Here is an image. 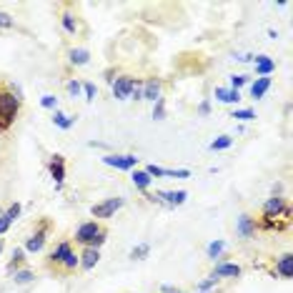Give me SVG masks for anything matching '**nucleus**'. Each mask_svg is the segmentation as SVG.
I'll return each mask as SVG.
<instances>
[{"label": "nucleus", "instance_id": "obj_19", "mask_svg": "<svg viewBox=\"0 0 293 293\" xmlns=\"http://www.w3.org/2000/svg\"><path fill=\"white\" fill-rule=\"evenodd\" d=\"M130 180H133V185H136V188H141V191H148V185L153 183V178L148 176L146 171H138V168H133V171H130Z\"/></svg>", "mask_w": 293, "mask_h": 293}, {"label": "nucleus", "instance_id": "obj_34", "mask_svg": "<svg viewBox=\"0 0 293 293\" xmlns=\"http://www.w3.org/2000/svg\"><path fill=\"white\" fill-rule=\"evenodd\" d=\"M246 83H248V75H243V73L231 75V88L233 90H241V86H246Z\"/></svg>", "mask_w": 293, "mask_h": 293}, {"label": "nucleus", "instance_id": "obj_39", "mask_svg": "<svg viewBox=\"0 0 293 293\" xmlns=\"http://www.w3.org/2000/svg\"><path fill=\"white\" fill-rule=\"evenodd\" d=\"M103 243H105V231H100V233L95 235V238H93V243H90L88 248H100Z\"/></svg>", "mask_w": 293, "mask_h": 293}, {"label": "nucleus", "instance_id": "obj_12", "mask_svg": "<svg viewBox=\"0 0 293 293\" xmlns=\"http://www.w3.org/2000/svg\"><path fill=\"white\" fill-rule=\"evenodd\" d=\"M253 70L258 73V78H268L276 70V60L271 56H256L253 58Z\"/></svg>", "mask_w": 293, "mask_h": 293}, {"label": "nucleus", "instance_id": "obj_18", "mask_svg": "<svg viewBox=\"0 0 293 293\" xmlns=\"http://www.w3.org/2000/svg\"><path fill=\"white\" fill-rule=\"evenodd\" d=\"M268 88H271V78H256L253 83H251V98H263L265 93H268Z\"/></svg>", "mask_w": 293, "mask_h": 293}, {"label": "nucleus", "instance_id": "obj_20", "mask_svg": "<svg viewBox=\"0 0 293 293\" xmlns=\"http://www.w3.org/2000/svg\"><path fill=\"white\" fill-rule=\"evenodd\" d=\"M68 60H70L73 65H88L90 53L86 48H70V50H68Z\"/></svg>", "mask_w": 293, "mask_h": 293}, {"label": "nucleus", "instance_id": "obj_42", "mask_svg": "<svg viewBox=\"0 0 293 293\" xmlns=\"http://www.w3.org/2000/svg\"><path fill=\"white\" fill-rule=\"evenodd\" d=\"M0 251H3V243H0Z\"/></svg>", "mask_w": 293, "mask_h": 293}, {"label": "nucleus", "instance_id": "obj_13", "mask_svg": "<svg viewBox=\"0 0 293 293\" xmlns=\"http://www.w3.org/2000/svg\"><path fill=\"white\" fill-rule=\"evenodd\" d=\"M213 276H216V278H238V276H241V265L218 261V263H216V271H213Z\"/></svg>", "mask_w": 293, "mask_h": 293}, {"label": "nucleus", "instance_id": "obj_29", "mask_svg": "<svg viewBox=\"0 0 293 293\" xmlns=\"http://www.w3.org/2000/svg\"><path fill=\"white\" fill-rule=\"evenodd\" d=\"M40 105H43V108H48V111H58V98H56V95H50V93H45V95L40 98Z\"/></svg>", "mask_w": 293, "mask_h": 293}, {"label": "nucleus", "instance_id": "obj_8", "mask_svg": "<svg viewBox=\"0 0 293 293\" xmlns=\"http://www.w3.org/2000/svg\"><path fill=\"white\" fill-rule=\"evenodd\" d=\"M148 198H150V201H155V203L183 205V203H185V198H188V193H185V191H161V193L148 196Z\"/></svg>", "mask_w": 293, "mask_h": 293}, {"label": "nucleus", "instance_id": "obj_17", "mask_svg": "<svg viewBox=\"0 0 293 293\" xmlns=\"http://www.w3.org/2000/svg\"><path fill=\"white\" fill-rule=\"evenodd\" d=\"M216 98L226 105H235L241 100V90H233V88H216Z\"/></svg>", "mask_w": 293, "mask_h": 293}, {"label": "nucleus", "instance_id": "obj_25", "mask_svg": "<svg viewBox=\"0 0 293 293\" xmlns=\"http://www.w3.org/2000/svg\"><path fill=\"white\" fill-rule=\"evenodd\" d=\"M233 146V138L231 136H218L213 143H210V150H226V148Z\"/></svg>", "mask_w": 293, "mask_h": 293}, {"label": "nucleus", "instance_id": "obj_40", "mask_svg": "<svg viewBox=\"0 0 293 293\" xmlns=\"http://www.w3.org/2000/svg\"><path fill=\"white\" fill-rule=\"evenodd\" d=\"M208 113H210V103H208V100H203V103L198 105V116H208Z\"/></svg>", "mask_w": 293, "mask_h": 293}, {"label": "nucleus", "instance_id": "obj_31", "mask_svg": "<svg viewBox=\"0 0 293 293\" xmlns=\"http://www.w3.org/2000/svg\"><path fill=\"white\" fill-rule=\"evenodd\" d=\"M150 178H161V176H168V168H161V166H155V163H150V166H146L143 168Z\"/></svg>", "mask_w": 293, "mask_h": 293}, {"label": "nucleus", "instance_id": "obj_10", "mask_svg": "<svg viewBox=\"0 0 293 293\" xmlns=\"http://www.w3.org/2000/svg\"><path fill=\"white\" fill-rule=\"evenodd\" d=\"M288 216V205H286V201L281 198V196H271L268 201L263 203V216L265 218H276V216Z\"/></svg>", "mask_w": 293, "mask_h": 293}, {"label": "nucleus", "instance_id": "obj_22", "mask_svg": "<svg viewBox=\"0 0 293 293\" xmlns=\"http://www.w3.org/2000/svg\"><path fill=\"white\" fill-rule=\"evenodd\" d=\"M53 123L63 128V130H70L73 125H75V118L73 116H65V113H60V111H53Z\"/></svg>", "mask_w": 293, "mask_h": 293}, {"label": "nucleus", "instance_id": "obj_36", "mask_svg": "<svg viewBox=\"0 0 293 293\" xmlns=\"http://www.w3.org/2000/svg\"><path fill=\"white\" fill-rule=\"evenodd\" d=\"M65 88H68V93H70L73 98H78V95H81V90H83V83H78V81H68V86H65Z\"/></svg>", "mask_w": 293, "mask_h": 293}, {"label": "nucleus", "instance_id": "obj_24", "mask_svg": "<svg viewBox=\"0 0 293 293\" xmlns=\"http://www.w3.org/2000/svg\"><path fill=\"white\" fill-rule=\"evenodd\" d=\"M13 281H15V286H25V283H33V281H35V273H33V271H15V273H13Z\"/></svg>", "mask_w": 293, "mask_h": 293}, {"label": "nucleus", "instance_id": "obj_30", "mask_svg": "<svg viewBox=\"0 0 293 293\" xmlns=\"http://www.w3.org/2000/svg\"><path fill=\"white\" fill-rule=\"evenodd\" d=\"M153 118H155V120H163V118H166V100H163V98H158V100L153 103Z\"/></svg>", "mask_w": 293, "mask_h": 293}, {"label": "nucleus", "instance_id": "obj_23", "mask_svg": "<svg viewBox=\"0 0 293 293\" xmlns=\"http://www.w3.org/2000/svg\"><path fill=\"white\" fill-rule=\"evenodd\" d=\"M60 23H63V30H65V33H70V35L78 33V23H75V15H73V13H63Z\"/></svg>", "mask_w": 293, "mask_h": 293}, {"label": "nucleus", "instance_id": "obj_35", "mask_svg": "<svg viewBox=\"0 0 293 293\" xmlns=\"http://www.w3.org/2000/svg\"><path fill=\"white\" fill-rule=\"evenodd\" d=\"M83 93H86V100L93 103V100H95V95H98V88H95L93 83H83Z\"/></svg>", "mask_w": 293, "mask_h": 293}, {"label": "nucleus", "instance_id": "obj_1", "mask_svg": "<svg viewBox=\"0 0 293 293\" xmlns=\"http://www.w3.org/2000/svg\"><path fill=\"white\" fill-rule=\"evenodd\" d=\"M18 111H20V95L10 90H0V130L15 120Z\"/></svg>", "mask_w": 293, "mask_h": 293}, {"label": "nucleus", "instance_id": "obj_2", "mask_svg": "<svg viewBox=\"0 0 293 293\" xmlns=\"http://www.w3.org/2000/svg\"><path fill=\"white\" fill-rule=\"evenodd\" d=\"M50 261L53 263L63 265L65 271H75L78 265H81V256H75L73 253V248H70V243L68 241H60L58 246L53 248V253H50Z\"/></svg>", "mask_w": 293, "mask_h": 293}, {"label": "nucleus", "instance_id": "obj_27", "mask_svg": "<svg viewBox=\"0 0 293 293\" xmlns=\"http://www.w3.org/2000/svg\"><path fill=\"white\" fill-rule=\"evenodd\" d=\"M148 253H150V246H148V243H141V246H136V248L130 251V258H133V261H141V258H146Z\"/></svg>", "mask_w": 293, "mask_h": 293}, {"label": "nucleus", "instance_id": "obj_7", "mask_svg": "<svg viewBox=\"0 0 293 293\" xmlns=\"http://www.w3.org/2000/svg\"><path fill=\"white\" fill-rule=\"evenodd\" d=\"M235 233H238V238H243V241H251L256 235V218H251L248 213H241L235 218Z\"/></svg>", "mask_w": 293, "mask_h": 293}, {"label": "nucleus", "instance_id": "obj_9", "mask_svg": "<svg viewBox=\"0 0 293 293\" xmlns=\"http://www.w3.org/2000/svg\"><path fill=\"white\" fill-rule=\"evenodd\" d=\"M45 235H48V223H40V228L25 241V248H23V251H28V253H40L43 246H45Z\"/></svg>", "mask_w": 293, "mask_h": 293}, {"label": "nucleus", "instance_id": "obj_33", "mask_svg": "<svg viewBox=\"0 0 293 293\" xmlns=\"http://www.w3.org/2000/svg\"><path fill=\"white\" fill-rule=\"evenodd\" d=\"M20 210H23V205H20V203H10V208L5 210L8 221H10V223H13V221H18V218H20Z\"/></svg>", "mask_w": 293, "mask_h": 293}, {"label": "nucleus", "instance_id": "obj_32", "mask_svg": "<svg viewBox=\"0 0 293 293\" xmlns=\"http://www.w3.org/2000/svg\"><path fill=\"white\" fill-rule=\"evenodd\" d=\"M218 281H221V278L208 276L205 281H201V283H198V293H205V291H210V288H216V286H218Z\"/></svg>", "mask_w": 293, "mask_h": 293}, {"label": "nucleus", "instance_id": "obj_4", "mask_svg": "<svg viewBox=\"0 0 293 293\" xmlns=\"http://www.w3.org/2000/svg\"><path fill=\"white\" fill-rule=\"evenodd\" d=\"M103 163L111 166V168H116V171H133V168H138V158L130 155V153H125V155L108 153V155H103Z\"/></svg>", "mask_w": 293, "mask_h": 293}, {"label": "nucleus", "instance_id": "obj_41", "mask_svg": "<svg viewBox=\"0 0 293 293\" xmlns=\"http://www.w3.org/2000/svg\"><path fill=\"white\" fill-rule=\"evenodd\" d=\"M161 293H183L180 288H176V286H163L161 288Z\"/></svg>", "mask_w": 293, "mask_h": 293}, {"label": "nucleus", "instance_id": "obj_14", "mask_svg": "<svg viewBox=\"0 0 293 293\" xmlns=\"http://www.w3.org/2000/svg\"><path fill=\"white\" fill-rule=\"evenodd\" d=\"M276 273L281 276V278H293V256L291 253H283L278 261H276Z\"/></svg>", "mask_w": 293, "mask_h": 293}, {"label": "nucleus", "instance_id": "obj_6", "mask_svg": "<svg viewBox=\"0 0 293 293\" xmlns=\"http://www.w3.org/2000/svg\"><path fill=\"white\" fill-rule=\"evenodd\" d=\"M136 78H130V75H120V78H113V95H116L118 100H125V98H130V93L136 88Z\"/></svg>", "mask_w": 293, "mask_h": 293}, {"label": "nucleus", "instance_id": "obj_21", "mask_svg": "<svg viewBox=\"0 0 293 293\" xmlns=\"http://www.w3.org/2000/svg\"><path fill=\"white\" fill-rule=\"evenodd\" d=\"M223 251H226V241H221V238H218V241H210V243L205 246V256H208V258H213V261H216V258H221V253H223Z\"/></svg>", "mask_w": 293, "mask_h": 293}, {"label": "nucleus", "instance_id": "obj_3", "mask_svg": "<svg viewBox=\"0 0 293 293\" xmlns=\"http://www.w3.org/2000/svg\"><path fill=\"white\" fill-rule=\"evenodd\" d=\"M123 198H105V201H100V203L90 205V213L95 216V218H113L118 210L123 208Z\"/></svg>", "mask_w": 293, "mask_h": 293}, {"label": "nucleus", "instance_id": "obj_15", "mask_svg": "<svg viewBox=\"0 0 293 293\" xmlns=\"http://www.w3.org/2000/svg\"><path fill=\"white\" fill-rule=\"evenodd\" d=\"M141 90H143V100L155 103V100L161 98V81H158V78H150V81H146V86H141Z\"/></svg>", "mask_w": 293, "mask_h": 293}, {"label": "nucleus", "instance_id": "obj_37", "mask_svg": "<svg viewBox=\"0 0 293 293\" xmlns=\"http://www.w3.org/2000/svg\"><path fill=\"white\" fill-rule=\"evenodd\" d=\"M13 25H15L13 15H8V13H0V28H13Z\"/></svg>", "mask_w": 293, "mask_h": 293}, {"label": "nucleus", "instance_id": "obj_38", "mask_svg": "<svg viewBox=\"0 0 293 293\" xmlns=\"http://www.w3.org/2000/svg\"><path fill=\"white\" fill-rule=\"evenodd\" d=\"M10 226H13V223L8 221V216H5V210H0V235L5 233V231H8Z\"/></svg>", "mask_w": 293, "mask_h": 293}, {"label": "nucleus", "instance_id": "obj_11", "mask_svg": "<svg viewBox=\"0 0 293 293\" xmlns=\"http://www.w3.org/2000/svg\"><path fill=\"white\" fill-rule=\"evenodd\" d=\"M48 171H50V178L56 180V185L60 188V183L65 180V158H63L60 153H56V155H50Z\"/></svg>", "mask_w": 293, "mask_h": 293}, {"label": "nucleus", "instance_id": "obj_28", "mask_svg": "<svg viewBox=\"0 0 293 293\" xmlns=\"http://www.w3.org/2000/svg\"><path fill=\"white\" fill-rule=\"evenodd\" d=\"M23 261H25V251H23V248H15V251H13V261L8 263V271H15Z\"/></svg>", "mask_w": 293, "mask_h": 293}, {"label": "nucleus", "instance_id": "obj_26", "mask_svg": "<svg viewBox=\"0 0 293 293\" xmlns=\"http://www.w3.org/2000/svg\"><path fill=\"white\" fill-rule=\"evenodd\" d=\"M231 118H235V120H256V113L251 108H235V111H231Z\"/></svg>", "mask_w": 293, "mask_h": 293}, {"label": "nucleus", "instance_id": "obj_5", "mask_svg": "<svg viewBox=\"0 0 293 293\" xmlns=\"http://www.w3.org/2000/svg\"><path fill=\"white\" fill-rule=\"evenodd\" d=\"M103 228L95 223V221H88V223H81L78 228H75V243H81V246H86L88 248L90 243H93V238L100 233Z\"/></svg>", "mask_w": 293, "mask_h": 293}, {"label": "nucleus", "instance_id": "obj_16", "mask_svg": "<svg viewBox=\"0 0 293 293\" xmlns=\"http://www.w3.org/2000/svg\"><path fill=\"white\" fill-rule=\"evenodd\" d=\"M98 261H100V251L98 248H86L81 253V268H86V271H93L98 265Z\"/></svg>", "mask_w": 293, "mask_h": 293}]
</instances>
